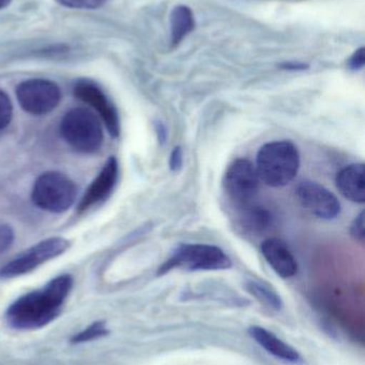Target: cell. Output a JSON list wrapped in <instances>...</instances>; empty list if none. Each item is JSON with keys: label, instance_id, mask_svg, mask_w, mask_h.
<instances>
[{"label": "cell", "instance_id": "19", "mask_svg": "<svg viewBox=\"0 0 365 365\" xmlns=\"http://www.w3.org/2000/svg\"><path fill=\"white\" fill-rule=\"evenodd\" d=\"M13 106L10 98L6 92L0 89V130L8 128L12 121Z\"/></svg>", "mask_w": 365, "mask_h": 365}, {"label": "cell", "instance_id": "12", "mask_svg": "<svg viewBox=\"0 0 365 365\" xmlns=\"http://www.w3.org/2000/svg\"><path fill=\"white\" fill-rule=\"evenodd\" d=\"M261 250L270 267L281 278H291L297 274V259L283 240L268 238L261 244Z\"/></svg>", "mask_w": 365, "mask_h": 365}, {"label": "cell", "instance_id": "15", "mask_svg": "<svg viewBox=\"0 0 365 365\" xmlns=\"http://www.w3.org/2000/svg\"><path fill=\"white\" fill-rule=\"evenodd\" d=\"M195 28L194 15L189 6H177L171 13V44L177 46Z\"/></svg>", "mask_w": 365, "mask_h": 365}, {"label": "cell", "instance_id": "20", "mask_svg": "<svg viewBox=\"0 0 365 365\" xmlns=\"http://www.w3.org/2000/svg\"><path fill=\"white\" fill-rule=\"evenodd\" d=\"M106 0H56L60 6L72 9H96Z\"/></svg>", "mask_w": 365, "mask_h": 365}, {"label": "cell", "instance_id": "14", "mask_svg": "<svg viewBox=\"0 0 365 365\" xmlns=\"http://www.w3.org/2000/svg\"><path fill=\"white\" fill-rule=\"evenodd\" d=\"M336 188L343 197L355 203H364V164H351L345 167L336 175Z\"/></svg>", "mask_w": 365, "mask_h": 365}, {"label": "cell", "instance_id": "11", "mask_svg": "<svg viewBox=\"0 0 365 365\" xmlns=\"http://www.w3.org/2000/svg\"><path fill=\"white\" fill-rule=\"evenodd\" d=\"M119 175V165L116 158L111 156L105 163L96 179L88 187L79 204V212H85L96 204L102 203L109 199L115 189Z\"/></svg>", "mask_w": 365, "mask_h": 365}, {"label": "cell", "instance_id": "21", "mask_svg": "<svg viewBox=\"0 0 365 365\" xmlns=\"http://www.w3.org/2000/svg\"><path fill=\"white\" fill-rule=\"evenodd\" d=\"M14 242V231L9 225L0 223V255L6 252Z\"/></svg>", "mask_w": 365, "mask_h": 365}, {"label": "cell", "instance_id": "22", "mask_svg": "<svg viewBox=\"0 0 365 365\" xmlns=\"http://www.w3.org/2000/svg\"><path fill=\"white\" fill-rule=\"evenodd\" d=\"M351 234L356 240L364 242L365 238V214L360 212L351 225Z\"/></svg>", "mask_w": 365, "mask_h": 365}, {"label": "cell", "instance_id": "8", "mask_svg": "<svg viewBox=\"0 0 365 365\" xmlns=\"http://www.w3.org/2000/svg\"><path fill=\"white\" fill-rule=\"evenodd\" d=\"M259 182L255 165L240 158L229 165L223 179V187L227 197L240 207L252 203L259 192Z\"/></svg>", "mask_w": 365, "mask_h": 365}, {"label": "cell", "instance_id": "27", "mask_svg": "<svg viewBox=\"0 0 365 365\" xmlns=\"http://www.w3.org/2000/svg\"><path fill=\"white\" fill-rule=\"evenodd\" d=\"M12 0H0V9H4L11 4Z\"/></svg>", "mask_w": 365, "mask_h": 365}, {"label": "cell", "instance_id": "10", "mask_svg": "<svg viewBox=\"0 0 365 365\" xmlns=\"http://www.w3.org/2000/svg\"><path fill=\"white\" fill-rule=\"evenodd\" d=\"M296 195L300 204L317 218L331 220L341 212V203L338 197L319 182H300L296 188Z\"/></svg>", "mask_w": 365, "mask_h": 365}, {"label": "cell", "instance_id": "16", "mask_svg": "<svg viewBox=\"0 0 365 365\" xmlns=\"http://www.w3.org/2000/svg\"><path fill=\"white\" fill-rule=\"evenodd\" d=\"M240 208H241L240 222L244 229L259 233V232L265 231L271 225V215L265 208L253 205L252 203L240 206Z\"/></svg>", "mask_w": 365, "mask_h": 365}, {"label": "cell", "instance_id": "7", "mask_svg": "<svg viewBox=\"0 0 365 365\" xmlns=\"http://www.w3.org/2000/svg\"><path fill=\"white\" fill-rule=\"evenodd\" d=\"M16 98L23 110L32 115H45L57 108L61 91L49 79H27L16 87Z\"/></svg>", "mask_w": 365, "mask_h": 365}, {"label": "cell", "instance_id": "6", "mask_svg": "<svg viewBox=\"0 0 365 365\" xmlns=\"http://www.w3.org/2000/svg\"><path fill=\"white\" fill-rule=\"evenodd\" d=\"M71 244L64 237H51L30 247L0 270V277L4 279L23 276L38 268L42 264L64 255Z\"/></svg>", "mask_w": 365, "mask_h": 365}, {"label": "cell", "instance_id": "23", "mask_svg": "<svg viewBox=\"0 0 365 365\" xmlns=\"http://www.w3.org/2000/svg\"><path fill=\"white\" fill-rule=\"evenodd\" d=\"M365 64V48L357 49L355 53L351 55L349 60V68L351 71H359L364 68Z\"/></svg>", "mask_w": 365, "mask_h": 365}, {"label": "cell", "instance_id": "3", "mask_svg": "<svg viewBox=\"0 0 365 365\" xmlns=\"http://www.w3.org/2000/svg\"><path fill=\"white\" fill-rule=\"evenodd\" d=\"M62 138L77 152L94 154L102 147L104 141L100 118L88 108L71 109L60 122Z\"/></svg>", "mask_w": 365, "mask_h": 365}, {"label": "cell", "instance_id": "26", "mask_svg": "<svg viewBox=\"0 0 365 365\" xmlns=\"http://www.w3.org/2000/svg\"><path fill=\"white\" fill-rule=\"evenodd\" d=\"M156 134H158L159 141H161V143H165V139H166L167 136L166 128H165V126L163 125L161 122H159V123L156 124Z\"/></svg>", "mask_w": 365, "mask_h": 365}, {"label": "cell", "instance_id": "2", "mask_svg": "<svg viewBox=\"0 0 365 365\" xmlns=\"http://www.w3.org/2000/svg\"><path fill=\"white\" fill-rule=\"evenodd\" d=\"M255 168L261 182L269 187L286 186L299 173V150L291 141L266 143L257 153Z\"/></svg>", "mask_w": 365, "mask_h": 365}, {"label": "cell", "instance_id": "18", "mask_svg": "<svg viewBox=\"0 0 365 365\" xmlns=\"http://www.w3.org/2000/svg\"><path fill=\"white\" fill-rule=\"evenodd\" d=\"M109 334V330L105 327V324L103 322H96V323L90 325L87 329L77 334L76 336H73L72 343L79 344V343L89 342V341L94 340V339L102 338V336Z\"/></svg>", "mask_w": 365, "mask_h": 365}, {"label": "cell", "instance_id": "5", "mask_svg": "<svg viewBox=\"0 0 365 365\" xmlns=\"http://www.w3.org/2000/svg\"><path fill=\"white\" fill-rule=\"evenodd\" d=\"M76 197L75 182L57 171L41 175L34 182L31 192L34 205L45 212L55 214L68 210L76 201Z\"/></svg>", "mask_w": 365, "mask_h": 365}, {"label": "cell", "instance_id": "24", "mask_svg": "<svg viewBox=\"0 0 365 365\" xmlns=\"http://www.w3.org/2000/svg\"><path fill=\"white\" fill-rule=\"evenodd\" d=\"M184 165V152L180 147L174 148L169 158V168L171 171H179Z\"/></svg>", "mask_w": 365, "mask_h": 365}, {"label": "cell", "instance_id": "9", "mask_svg": "<svg viewBox=\"0 0 365 365\" xmlns=\"http://www.w3.org/2000/svg\"><path fill=\"white\" fill-rule=\"evenodd\" d=\"M74 96L96 111L101 121L105 124L109 135L117 138L120 134V119L118 110L109 96L90 79H79L73 88Z\"/></svg>", "mask_w": 365, "mask_h": 365}, {"label": "cell", "instance_id": "17", "mask_svg": "<svg viewBox=\"0 0 365 365\" xmlns=\"http://www.w3.org/2000/svg\"><path fill=\"white\" fill-rule=\"evenodd\" d=\"M246 291L254 296L261 304L274 310H281L283 307L282 299L276 291L266 283L261 281L250 280L246 284Z\"/></svg>", "mask_w": 365, "mask_h": 365}, {"label": "cell", "instance_id": "13", "mask_svg": "<svg viewBox=\"0 0 365 365\" xmlns=\"http://www.w3.org/2000/svg\"><path fill=\"white\" fill-rule=\"evenodd\" d=\"M249 334L251 338L263 347L267 353L286 364L300 365L304 364L300 354L296 351L291 345L285 343L284 341L279 339L276 334L270 332L265 328L259 327V326H252L249 328Z\"/></svg>", "mask_w": 365, "mask_h": 365}, {"label": "cell", "instance_id": "25", "mask_svg": "<svg viewBox=\"0 0 365 365\" xmlns=\"http://www.w3.org/2000/svg\"><path fill=\"white\" fill-rule=\"evenodd\" d=\"M282 68L285 70H293V71H301L308 68V66L304 63H296V62H286V63L282 64Z\"/></svg>", "mask_w": 365, "mask_h": 365}, {"label": "cell", "instance_id": "1", "mask_svg": "<svg viewBox=\"0 0 365 365\" xmlns=\"http://www.w3.org/2000/svg\"><path fill=\"white\" fill-rule=\"evenodd\" d=\"M73 287L70 274H61L38 291L30 292L15 300L6 311V321L15 329H38L59 315Z\"/></svg>", "mask_w": 365, "mask_h": 365}, {"label": "cell", "instance_id": "4", "mask_svg": "<svg viewBox=\"0 0 365 365\" xmlns=\"http://www.w3.org/2000/svg\"><path fill=\"white\" fill-rule=\"evenodd\" d=\"M231 266L229 255L219 247L206 244H182L159 268L158 274L162 276L177 268L188 272H210L229 269Z\"/></svg>", "mask_w": 365, "mask_h": 365}]
</instances>
